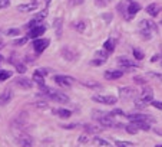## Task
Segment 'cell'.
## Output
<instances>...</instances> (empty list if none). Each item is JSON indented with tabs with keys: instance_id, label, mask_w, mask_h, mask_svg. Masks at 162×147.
I'll return each instance as SVG.
<instances>
[{
	"instance_id": "6da1fadb",
	"label": "cell",
	"mask_w": 162,
	"mask_h": 147,
	"mask_svg": "<svg viewBox=\"0 0 162 147\" xmlns=\"http://www.w3.org/2000/svg\"><path fill=\"white\" fill-rule=\"evenodd\" d=\"M40 89H42V93L45 94V95H47V97L52 98V100L56 101V102H62V104L69 102V97H67L66 94L60 93V91H55V89L49 88V87H45V84L40 85Z\"/></svg>"
},
{
	"instance_id": "7a4b0ae2",
	"label": "cell",
	"mask_w": 162,
	"mask_h": 147,
	"mask_svg": "<svg viewBox=\"0 0 162 147\" xmlns=\"http://www.w3.org/2000/svg\"><path fill=\"white\" fill-rule=\"evenodd\" d=\"M93 118L98 120L102 127H116L118 123L113 121V115H111V113H105V111H93Z\"/></svg>"
},
{
	"instance_id": "3957f363",
	"label": "cell",
	"mask_w": 162,
	"mask_h": 147,
	"mask_svg": "<svg viewBox=\"0 0 162 147\" xmlns=\"http://www.w3.org/2000/svg\"><path fill=\"white\" fill-rule=\"evenodd\" d=\"M92 100L95 102H100V104H105V105H113L116 104L118 98L113 97V95H93Z\"/></svg>"
},
{
	"instance_id": "277c9868",
	"label": "cell",
	"mask_w": 162,
	"mask_h": 147,
	"mask_svg": "<svg viewBox=\"0 0 162 147\" xmlns=\"http://www.w3.org/2000/svg\"><path fill=\"white\" fill-rule=\"evenodd\" d=\"M26 124H27V115L25 113H20L16 118H13L12 121V127L13 128H17V130H23Z\"/></svg>"
},
{
	"instance_id": "5b68a950",
	"label": "cell",
	"mask_w": 162,
	"mask_h": 147,
	"mask_svg": "<svg viewBox=\"0 0 162 147\" xmlns=\"http://www.w3.org/2000/svg\"><path fill=\"white\" fill-rule=\"evenodd\" d=\"M16 141L22 146H32L33 144V140L27 133H25L23 130H19L16 134Z\"/></svg>"
},
{
	"instance_id": "8992f818",
	"label": "cell",
	"mask_w": 162,
	"mask_h": 147,
	"mask_svg": "<svg viewBox=\"0 0 162 147\" xmlns=\"http://www.w3.org/2000/svg\"><path fill=\"white\" fill-rule=\"evenodd\" d=\"M53 80H55V82H56V84L60 85V87H63V88H71L72 84H73V78H71V76L56 75Z\"/></svg>"
},
{
	"instance_id": "52a82bcc",
	"label": "cell",
	"mask_w": 162,
	"mask_h": 147,
	"mask_svg": "<svg viewBox=\"0 0 162 147\" xmlns=\"http://www.w3.org/2000/svg\"><path fill=\"white\" fill-rule=\"evenodd\" d=\"M126 117L131 121H148V123H154L155 120L148 114H142V113H135V114H128Z\"/></svg>"
},
{
	"instance_id": "ba28073f",
	"label": "cell",
	"mask_w": 162,
	"mask_h": 147,
	"mask_svg": "<svg viewBox=\"0 0 162 147\" xmlns=\"http://www.w3.org/2000/svg\"><path fill=\"white\" fill-rule=\"evenodd\" d=\"M47 46H49V39H34L33 49L36 54H42Z\"/></svg>"
},
{
	"instance_id": "9c48e42d",
	"label": "cell",
	"mask_w": 162,
	"mask_h": 147,
	"mask_svg": "<svg viewBox=\"0 0 162 147\" xmlns=\"http://www.w3.org/2000/svg\"><path fill=\"white\" fill-rule=\"evenodd\" d=\"M119 97L124 100H131L136 97V91L131 87H124V88H119Z\"/></svg>"
},
{
	"instance_id": "30bf717a",
	"label": "cell",
	"mask_w": 162,
	"mask_h": 147,
	"mask_svg": "<svg viewBox=\"0 0 162 147\" xmlns=\"http://www.w3.org/2000/svg\"><path fill=\"white\" fill-rule=\"evenodd\" d=\"M46 30V26L45 25H39V26H34V28H32V29L29 30V33H27V36L32 39H36L39 38V36H42V35L45 33Z\"/></svg>"
},
{
	"instance_id": "8fae6325",
	"label": "cell",
	"mask_w": 162,
	"mask_h": 147,
	"mask_svg": "<svg viewBox=\"0 0 162 147\" xmlns=\"http://www.w3.org/2000/svg\"><path fill=\"white\" fill-rule=\"evenodd\" d=\"M14 84L19 85V87L23 88V89H30L32 87H33V81L29 80V78H16Z\"/></svg>"
},
{
	"instance_id": "7c38bea8",
	"label": "cell",
	"mask_w": 162,
	"mask_h": 147,
	"mask_svg": "<svg viewBox=\"0 0 162 147\" xmlns=\"http://www.w3.org/2000/svg\"><path fill=\"white\" fill-rule=\"evenodd\" d=\"M83 128L89 134H98V133H100V131L103 130V127L100 126V124H83Z\"/></svg>"
},
{
	"instance_id": "4fadbf2b",
	"label": "cell",
	"mask_w": 162,
	"mask_h": 147,
	"mask_svg": "<svg viewBox=\"0 0 162 147\" xmlns=\"http://www.w3.org/2000/svg\"><path fill=\"white\" fill-rule=\"evenodd\" d=\"M53 29H55V33L58 38H62V33H63V19L62 17H56L53 22Z\"/></svg>"
},
{
	"instance_id": "5bb4252c",
	"label": "cell",
	"mask_w": 162,
	"mask_h": 147,
	"mask_svg": "<svg viewBox=\"0 0 162 147\" xmlns=\"http://www.w3.org/2000/svg\"><path fill=\"white\" fill-rule=\"evenodd\" d=\"M12 97H13V93L10 91L9 88H6L3 93L0 94V105H6L12 101Z\"/></svg>"
},
{
	"instance_id": "9a60e30c",
	"label": "cell",
	"mask_w": 162,
	"mask_h": 147,
	"mask_svg": "<svg viewBox=\"0 0 162 147\" xmlns=\"http://www.w3.org/2000/svg\"><path fill=\"white\" fill-rule=\"evenodd\" d=\"M141 100L145 102V104H151V101L154 100V91L151 88H144L141 95Z\"/></svg>"
},
{
	"instance_id": "2e32d148",
	"label": "cell",
	"mask_w": 162,
	"mask_h": 147,
	"mask_svg": "<svg viewBox=\"0 0 162 147\" xmlns=\"http://www.w3.org/2000/svg\"><path fill=\"white\" fill-rule=\"evenodd\" d=\"M38 7H39V4H36L34 2H33V3H29V4H19V6H17L19 12H23V13L33 12V10H36Z\"/></svg>"
},
{
	"instance_id": "e0dca14e",
	"label": "cell",
	"mask_w": 162,
	"mask_h": 147,
	"mask_svg": "<svg viewBox=\"0 0 162 147\" xmlns=\"http://www.w3.org/2000/svg\"><path fill=\"white\" fill-rule=\"evenodd\" d=\"M128 19H131L132 16H135L139 10H141V6H139V3H135V2H131V4L128 6Z\"/></svg>"
},
{
	"instance_id": "ac0fdd59",
	"label": "cell",
	"mask_w": 162,
	"mask_h": 147,
	"mask_svg": "<svg viewBox=\"0 0 162 147\" xmlns=\"http://www.w3.org/2000/svg\"><path fill=\"white\" fill-rule=\"evenodd\" d=\"M118 63H119L121 67H125L126 69H133V68L138 67L136 63H133L132 61L128 58H118Z\"/></svg>"
},
{
	"instance_id": "d6986e66",
	"label": "cell",
	"mask_w": 162,
	"mask_h": 147,
	"mask_svg": "<svg viewBox=\"0 0 162 147\" xmlns=\"http://www.w3.org/2000/svg\"><path fill=\"white\" fill-rule=\"evenodd\" d=\"M139 28H141V29H149V30H152V32H156V30H158L156 25L151 20H141L139 22Z\"/></svg>"
},
{
	"instance_id": "ffe728a7",
	"label": "cell",
	"mask_w": 162,
	"mask_h": 147,
	"mask_svg": "<svg viewBox=\"0 0 162 147\" xmlns=\"http://www.w3.org/2000/svg\"><path fill=\"white\" fill-rule=\"evenodd\" d=\"M161 12V9H159V6L156 3H151L146 6V13L148 15H151V16H158V13Z\"/></svg>"
},
{
	"instance_id": "44dd1931",
	"label": "cell",
	"mask_w": 162,
	"mask_h": 147,
	"mask_svg": "<svg viewBox=\"0 0 162 147\" xmlns=\"http://www.w3.org/2000/svg\"><path fill=\"white\" fill-rule=\"evenodd\" d=\"M53 114L55 115H59L60 118H69L72 115V111H69L66 108H55Z\"/></svg>"
},
{
	"instance_id": "7402d4cb",
	"label": "cell",
	"mask_w": 162,
	"mask_h": 147,
	"mask_svg": "<svg viewBox=\"0 0 162 147\" xmlns=\"http://www.w3.org/2000/svg\"><path fill=\"white\" fill-rule=\"evenodd\" d=\"M124 75V71H106L105 72V78L106 80H119Z\"/></svg>"
},
{
	"instance_id": "603a6c76",
	"label": "cell",
	"mask_w": 162,
	"mask_h": 147,
	"mask_svg": "<svg viewBox=\"0 0 162 147\" xmlns=\"http://www.w3.org/2000/svg\"><path fill=\"white\" fill-rule=\"evenodd\" d=\"M62 56L65 59H67V61H75L76 59V54L72 49H69V48H63L62 49Z\"/></svg>"
},
{
	"instance_id": "cb8c5ba5",
	"label": "cell",
	"mask_w": 162,
	"mask_h": 147,
	"mask_svg": "<svg viewBox=\"0 0 162 147\" xmlns=\"http://www.w3.org/2000/svg\"><path fill=\"white\" fill-rule=\"evenodd\" d=\"M80 84L85 85V87H87V88L91 89H96V88H102V85L99 84V82H96V81H80Z\"/></svg>"
},
{
	"instance_id": "d4e9b609",
	"label": "cell",
	"mask_w": 162,
	"mask_h": 147,
	"mask_svg": "<svg viewBox=\"0 0 162 147\" xmlns=\"http://www.w3.org/2000/svg\"><path fill=\"white\" fill-rule=\"evenodd\" d=\"M115 45H116V43H115V39H108V41L103 43V49L106 50L108 54H111V52L115 50Z\"/></svg>"
},
{
	"instance_id": "484cf974",
	"label": "cell",
	"mask_w": 162,
	"mask_h": 147,
	"mask_svg": "<svg viewBox=\"0 0 162 147\" xmlns=\"http://www.w3.org/2000/svg\"><path fill=\"white\" fill-rule=\"evenodd\" d=\"M132 123L139 128V130H144V131L151 130V126H149V123L148 121H132Z\"/></svg>"
},
{
	"instance_id": "4316f807",
	"label": "cell",
	"mask_w": 162,
	"mask_h": 147,
	"mask_svg": "<svg viewBox=\"0 0 162 147\" xmlns=\"http://www.w3.org/2000/svg\"><path fill=\"white\" fill-rule=\"evenodd\" d=\"M33 80L36 81L39 85H43V84H45V75H42L38 69H36V71H34V74H33Z\"/></svg>"
},
{
	"instance_id": "83f0119b",
	"label": "cell",
	"mask_w": 162,
	"mask_h": 147,
	"mask_svg": "<svg viewBox=\"0 0 162 147\" xmlns=\"http://www.w3.org/2000/svg\"><path fill=\"white\" fill-rule=\"evenodd\" d=\"M125 128H126V131H128L129 134H136L138 131H139V128H138V127L135 126L133 123H131V124H128V126L125 127Z\"/></svg>"
},
{
	"instance_id": "f1b7e54d",
	"label": "cell",
	"mask_w": 162,
	"mask_h": 147,
	"mask_svg": "<svg viewBox=\"0 0 162 147\" xmlns=\"http://www.w3.org/2000/svg\"><path fill=\"white\" fill-rule=\"evenodd\" d=\"M12 76V72L6 71V69H0V81H6L7 78Z\"/></svg>"
},
{
	"instance_id": "f546056e",
	"label": "cell",
	"mask_w": 162,
	"mask_h": 147,
	"mask_svg": "<svg viewBox=\"0 0 162 147\" xmlns=\"http://www.w3.org/2000/svg\"><path fill=\"white\" fill-rule=\"evenodd\" d=\"M40 22H42V19H39V17H33V19L29 22L27 28H29V29H32V28H34V26H39V25H40Z\"/></svg>"
},
{
	"instance_id": "4dcf8cb0",
	"label": "cell",
	"mask_w": 162,
	"mask_h": 147,
	"mask_svg": "<svg viewBox=\"0 0 162 147\" xmlns=\"http://www.w3.org/2000/svg\"><path fill=\"white\" fill-rule=\"evenodd\" d=\"M133 56H135V59H138V61H141V59H144V52H142L141 49H138V48H135V49H133Z\"/></svg>"
},
{
	"instance_id": "1f68e13d",
	"label": "cell",
	"mask_w": 162,
	"mask_h": 147,
	"mask_svg": "<svg viewBox=\"0 0 162 147\" xmlns=\"http://www.w3.org/2000/svg\"><path fill=\"white\" fill-rule=\"evenodd\" d=\"M34 107H36V108H39V110H46L47 108V107H49V105H47V102H46V101H38V102H34Z\"/></svg>"
},
{
	"instance_id": "d6a6232c",
	"label": "cell",
	"mask_w": 162,
	"mask_h": 147,
	"mask_svg": "<svg viewBox=\"0 0 162 147\" xmlns=\"http://www.w3.org/2000/svg\"><path fill=\"white\" fill-rule=\"evenodd\" d=\"M112 0H95V4L98 7H105V6H108Z\"/></svg>"
},
{
	"instance_id": "836d02e7",
	"label": "cell",
	"mask_w": 162,
	"mask_h": 147,
	"mask_svg": "<svg viewBox=\"0 0 162 147\" xmlns=\"http://www.w3.org/2000/svg\"><path fill=\"white\" fill-rule=\"evenodd\" d=\"M75 28L78 29V32H83V30H85V28H86V22H85V20L78 22V23L75 25Z\"/></svg>"
},
{
	"instance_id": "e575fe53",
	"label": "cell",
	"mask_w": 162,
	"mask_h": 147,
	"mask_svg": "<svg viewBox=\"0 0 162 147\" xmlns=\"http://www.w3.org/2000/svg\"><path fill=\"white\" fill-rule=\"evenodd\" d=\"M115 144L119 147H132L133 146V143H131V141H121V140H116Z\"/></svg>"
},
{
	"instance_id": "d590c367",
	"label": "cell",
	"mask_w": 162,
	"mask_h": 147,
	"mask_svg": "<svg viewBox=\"0 0 162 147\" xmlns=\"http://www.w3.org/2000/svg\"><path fill=\"white\" fill-rule=\"evenodd\" d=\"M14 65H16V71L19 72V74H25V72H26V67L23 65V63L17 62V63H14Z\"/></svg>"
},
{
	"instance_id": "8d00e7d4",
	"label": "cell",
	"mask_w": 162,
	"mask_h": 147,
	"mask_svg": "<svg viewBox=\"0 0 162 147\" xmlns=\"http://www.w3.org/2000/svg\"><path fill=\"white\" fill-rule=\"evenodd\" d=\"M96 144H100V146H109V141H106V140H103V139H99V137H95V140H93Z\"/></svg>"
},
{
	"instance_id": "74e56055",
	"label": "cell",
	"mask_w": 162,
	"mask_h": 147,
	"mask_svg": "<svg viewBox=\"0 0 162 147\" xmlns=\"http://www.w3.org/2000/svg\"><path fill=\"white\" fill-rule=\"evenodd\" d=\"M6 35H7V36H17V35H20V30L19 29H9L7 32H6Z\"/></svg>"
},
{
	"instance_id": "f35d334b",
	"label": "cell",
	"mask_w": 162,
	"mask_h": 147,
	"mask_svg": "<svg viewBox=\"0 0 162 147\" xmlns=\"http://www.w3.org/2000/svg\"><path fill=\"white\" fill-rule=\"evenodd\" d=\"M27 42V38H20V39H17V41H14V45L16 46H22V45H25V43Z\"/></svg>"
},
{
	"instance_id": "ab89813d",
	"label": "cell",
	"mask_w": 162,
	"mask_h": 147,
	"mask_svg": "<svg viewBox=\"0 0 162 147\" xmlns=\"http://www.w3.org/2000/svg\"><path fill=\"white\" fill-rule=\"evenodd\" d=\"M148 76H152V78L162 81V74H159V72H148Z\"/></svg>"
},
{
	"instance_id": "60d3db41",
	"label": "cell",
	"mask_w": 162,
	"mask_h": 147,
	"mask_svg": "<svg viewBox=\"0 0 162 147\" xmlns=\"http://www.w3.org/2000/svg\"><path fill=\"white\" fill-rule=\"evenodd\" d=\"M96 55H98V56H99V58H102V59H105V61H106V58H108V52H106V50H99V52H96Z\"/></svg>"
},
{
	"instance_id": "b9f144b4",
	"label": "cell",
	"mask_w": 162,
	"mask_h": 147,
	"mask_svg": "<svg viewBox=\"0 0 162 147\" xmlns=\"http://www.w3.org/2000/svg\"><path fill=\"white\" fill-rule=\"evenodd\" d=\"M47 16V9H45V10H42V12H39L38 15L34 17H39V19H45V17Z\"/></svg>"
},
{
	"instance_id": "7bdbcfd3",
	"label": "cell",
	"mask_w": 162,
	"mask_h": 147,
	"mask_svg": "<svg viewBox=\"0 0 162 147\" xmlns=\"http://www.w3.org/2000/svg\"><path fill=\"white\" fill-rule=\"evenodd\" d=\"M151 104L154 105L155 108L162 110V101H155V100H152V101H151Z\"/></svg>"
},
{
	"instance_id": "ee69618b",
	"label": "cell",
	"mask_w": 162,
	"mask_h": 147,
	"mask_svg": "<svg viewBox=\"0 0 162 147\" xmlns=\"http://www.w3.org/2000/svg\"><path fill=\"white\" fill-rule=\"evenodd\" d=\"M89 141V136L87 134H82L79 137V143H87Z\"/></svg>"
},
{
	"instance_id": "f6af8a7d",
	"label": "cell",
	"mask_w": 162,
	"mask_h": 147,
	"mask_svg": "<svg viewBox=\"0 0 162 147\" xmlns=\"http://www.w3.org/2000/svg\"><path fill=\"white\" fill-rule=\"evenodd\" d=\"M9 3H10V0H0V9L7 7Z\"/></svg>"
},
{
	"instance_id": "bcb514c9",
	"label": "cell",
	"mask_w": 162,
	"mask_h": 147,
	"mask_svg": "<svg viewBox=\"0 0 162 147\" xmlns=\"http://www.w3.org/2000/svg\"><path fill=\"white\" fill-rule=\"evenodd\" d=\"M105 62V59H102V58H99V59H95V61H92V65H102V63Z\"/></svg>"
},
{
	"instance_id": "7dc6e473",
	"label": "cell",
	"mask_w": 162,
	"mask_h": 147,
	"mask_svg": "<svg viewBox=\"0 0 162 147\" xmlns=\"http://www.w3.org/2000/svg\"><path fill=\"white\" fill-rule=\"evenodd\" d=\"M63 128H76L78 127V124L76 123H72V124H62Z\"/></svg>"
},
{
	"instance_id": "c3c4849f",
	"label": "cell",
	"mask_w": 162,
	"mask_h": 147,
	"mask_svg": "<svg viewBox=\"0 0 162 147\" xmlns=\"http://www.w3.org/2000/svg\"><path fill=\"white\" fill-rule=\"evenodd\" d=\"M133 81H135L136 84H145V82H146V81L144 80V78H141V76H135V78H133Z\"/></svg>"
},
{
	"instance_id": "681fc988",
	"label": "cell",
	"mask_w": 162,
	"mask_h": 147,
	"mask_svg": "<svg viewBox=\"0 0 162 147\" xmlns=\"http://www.w3.org/2000/svg\"><path fill=\"white\" fill-rule=\"evenodd\" d=\"M111 115H124V111L122 110H113V111H111Z\"/></svg>"
},
{
	"instance_id": "f907efd6",
	"label": "cell",
	"mask_w": 162,
	"mask_h": 147,
	"mask_svg": "<svg viewBox=\"0 0 162 147\" xmlns=\"http://www.w3.org/2000/svg\"><path fill=\"white\" fill-rule=\"evenodd\" d=\"M154 131H155V133H156L158 136H162V128H158V127H156V128H154Z\"/></svg>"
},
{
	"instance_id": "816d5d0a",
	"label": "cell",
	"mask_w": 162,
	"mask_h": 147,
	"mask_svg": "<svg viewBox=\"0 0 162 147\" xmlns=\"http://www.w3.org/2000/svg\"><path fill=\"white\" fill-rule=\"evenodd\" d=\"M103 19H106V22H109L112 19V15H103Z\"/></svg>"
},
{
	"instance_id": "f5cc1de1",
	"label": "cell",
	"mask_w": 162,
	"mask_h": 147,
	"mask_svg": "<svg viewBox=\"0 0 162 147\" xmlns=\"http://www.w3.org/2000/svg\"><path fill=\"white\" fill-rule=\"evenodd\" d=\"M159 58H161V56H159V55H156V56H152V59H151V61H152V62H155V61H158Z\"/></svg>"
},
{
	"instance_id": "db71d44e",
	"label": "cell",
	"mask_w": 162,
	"mask_h": 147,
	"mask_svg": "<svg viewBox=\"0 0 162 147\" xmlns=\"http://www.w3.org/2000/svg\"><path fill=\"white\" fill-rule=\"evenodd\" d=\"M72 2H73V4H80L83 0H72Z\"/></svg>"
},
{
	"instance_id": "11a10c76",
	"label": "cell",
	"mask_w": 162,
	"mask_h": 147,
	"mask_svg": "<svg viewBox=\"0 0 162 147\" xmlns=\"http://www.w3.org/2000/svg\"><path fill=\"white\" fill-rule=\"evenodd\" d=\"M46 2H47V3H49V2H50V0H46Z\"/></svg>"
},
{
	"instance_id": "9f6ffc18",
	"label": "cell",
	"mask_w": 162,
	"mask_h": 147,
	"mask_svg": "<svg viewBox=\"0 0 162 147\" xmlns=\"http://www.w3.org/2000/svg\"><path fill=\"white\" fill-rule=\"evenodd\" d=\"M129 2H132V0H129Z\"/></svg>"
},
{
	"instance_id": "6f0895ef",
	"label": "cell",
	"mask_w": 162,
	"mask_h": 147,
	"mask_svg": "<svg viewBox=\"0 0 162 147\" xmlns=\"http://www.w3.org/2000/svg\"><path fill=\"white\" fill-rule=\"evenodd\" d=\"M161 23H162V20H161Z\"/></svg>"
}]
</instances>
